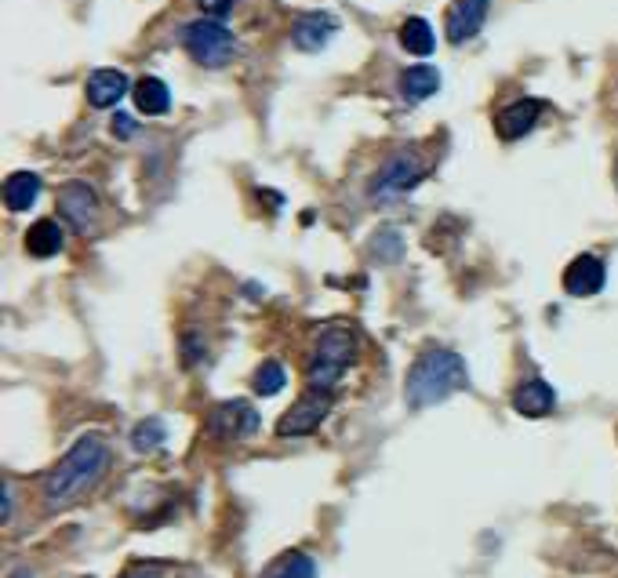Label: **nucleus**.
I'll list each match as a JSON object with an SVG mask.
<instances>
[{
  "mask_svg": "<svg viewBox=\"0 0 618 578\" xmlns=\"http://www.w3.org/2000/svg\"><path fill=\"white\" fill-rule=\"evenodd\" d=\"M106 462H110L106 440L95 437V433L80 437L77 444L62 455L59 466L48 473V480H44V502H48V509H66L77 499H84V495L102 480Z\"/></svg>",
  "mask_w": 618,
  "mask_h": 578,
  "instance_id": "nucleus-1",
  "label": "nucleus"
},
{
  "mask_svg": "<svg viewBox=\"0 0 618 578\" xmlns=\"http://www.w3.org/2000/svg\"><path fill=\"white\" fill-rule=\"evenodd\" d=\"M469 386V371L466 360L451 349H426L408 371V386H404V397L415 411H426L440 400L455 397L459 389Z\"/></svg>",
  "mask_w": 618,
  "mask_h": 578,
  "instance_id": "nucleus-2",
  "label": "nucleus"
},
{
  "mask_svg": "<svg viewBox=\"0 0 618 578\" xmlns=\"http://www.w3.org/2000/svg\"><path fill=\"white\" fill-rule=\"evenodd\" d=\"M357 360V335L346 324H328L317 335L313 357H309V389H331L346 375V368Z\"/></svg>",
  "mask_w": 618,
  "mask_h": 578,
  "instance_id": "nucleus-3",
  "label": "nucleus"
},
{
  "mask_svg": "<svg viewBox=\"0 0 618 578\" xmlns=\"http://www.w3.org/2000/svg\"><path fill=\"white\" fill-rule=\"evenodd\" d=\"M179 40H182V48H186V55H190L197 66H204V70H222V66H230L233 55H237V37H233L219 19L186 22Z\"/></svg>",
  "mask_w": 618,
  "mask_h": 578,
  "instance_id": "nucleus-4",
  "label": "nucleus"
},
{
  "mask_svg": "<svg viewBox=\"0 0 618 578\" xmlns=\"http://www.w3.org/2000/svg\"><path fill=\"white\" fill-rule=\"evenodd\" d=\"M426 171H429V164L419 153H411V150L393 153V157L375 171V179H371V186H368L371 200H389V197L408 193L411 186H419V182L426 179Z\"/></svg>",
  "mask_w": 618,
  "mask_h": 578,
  "instance_id": "nucleus-5",
  "label": "nucleus"
},
{
  "mask_svg": "<svg viewBox=\"0 0 618 578\" xmlns=\"http://www.w3.org/2000/svg\"><path fill=\"white\" fill-rule=\"evenodd\" d=\"M328 411H331L328 389H306V393L295 400V408H288L280 415L277 437L291 440V437H309V433H317L320 422L328 419Z\"/></svg>",
  "mask_w": 618,
  "mask_h": 578,
  "instance_id": "nucleus-6",
  "label": "nucleus"
},
{
  "mask_svg": "<svg viewBox=\"0 0 618 578\" xmlns=\"http://www.w3.org/2000/svg\"><path fill=\"white\" fill-rule=\"evenodd\" d=\"M259 429V411L248 400H222L208 415V433L222 440H244Z\"/></svg>",
  "mask_w": 618,
  "mask_h": 578,
  "instance_id": "nucleus-7",
  "label": "nucleus"
},
{
  "mask_svg": "<svg viewBox=\"0 0 618 578\" xmlns=\"http://www.w3.org/2000/svg\"><path fill=\"white\" fill-rule=\"evenodd\" d=\"M59 211L73 233H88L91 222L99 219V193L88 182H70L59 190Z\"/></svg>",
  "mask_w": 618,
  "mask_h": 578,
  "instance_id": "nucleus-8",
  "label": "nucleus"
},
{
  "mask_svg": "<svg viewBox=\"0 0 618 578\" xmlns=\"http://www.w3.org/2000/svg\"><path fill=\"white\" fill-rule=\"evenodd\" d=\"M335 33H339V19L328 15V11H302L299 19L291 22V44L299 51H306V55L328 48V40Z\"/></svg>",
  "mask_w": 618,
  "mask_h": 578,
  "instance_id": "nucleus-9",
  "label": "nucleus"
},
{
  "mask_svg": "<svg viewBox=\"0 0 618 578\" xmlns=\"http://www.w3.org/2000/svg\"><path fill=\"white\" fill-rule=\"evenodd\" d=\"M488 8H491V0H451L448 26H444L451 44H466V40L477 37L484 19H488Z\"/></svg>",
  "mask_w": 618,
  "mask_h": 578,
  "instance_id": "nucleus-10",
  "label": "nucleus"
},
{
  "mask_svg": "<svg viewBox=\"0 0 618 578\" xmlns=\"http://www.w3.org/2000/svg\"><path fill=\"white\" fill-rule=\"evenodd\" d=\"M542 106L539 99H517V102H509L506 110L495 117V131H499V139L502 142H517V139H524L535 124H539V117H542Z\"/></svg>",
  "mask_w": 618,
  "mask_h": 578,
  "instance_id": "nucleus-11",
  "label": "nucleus"
},
{
  "mask_svg": "<svg viewBox=\"0 0 618 578\" xmlns=\"http://www.w3.org/2000/svg\"><path fill=\"white\" fill-rule=\"evenodd\" d=\"M604 280H608L604 262H600L597 255H579V259L564 270V291H568V295H579V299H589V295H597V291L604 288Z\"/></svg>",
  "mask_w": 618,
  "mask_h": 578,
  "instance_id": "nucleus-12",
  "label": "nucleus"
},
{
  "mask_svg": "<svg viewBox=\"0 0 618 578\" xmlns=\"http://www.w3.org/2000/svg\"><path fill=\"white\" fill-rule=\"evenodd\" d=\"M88 102L95 110H113L124 95L131 91V80L124 70H95L88 77Z\"/></svg>",
  "mask_w": 618,
  "mask_h": 578,
  "instance_id": "nucleus-13",
  "label": "nucleus"
},
{
  "mask_svg": "<svg viewBox=\"0 0 618 578\" xmlns=\"http://www.w3.org/2000/svg\"><path fill=\"white\" fill-rule=\"evenodd\" d=\"M513 408L524 419H546L549 411L557 408V393L546 379H528L520 382L517 393H513Z\"/></svg>",
  "mask_w": 618,
  "mask_h": 578,
  "instance_id": "nucleus-14",
  "label": "nucleus"
},
{
  "mask_svg": "<svg viewBox=\"0 0 618 578\" xmlns=\"http://www.w3.org/2000/svg\"><path fill=\"white\" fill-rule=\"evenodd\" d=\"M440 91V70L437 66H411L400 73V95L404 102H426Z\"/></svg>",
  "mask_w": 618,
  "mask_h": 578,
  "instance_id": "nucleus-15",
  "label": "nucleus"
},
{
  "mask_svg": "<svg viewBox=\"0 0 618 578\" xmlns=\"http://www.w3.org/2000/svg\"><path fill=\"white\" fill-rule=\"evenodd\" d=\"M131 99H135L139 113H146V117H164L171 110V91L160 77H142L131 88Z\"/></svg>",
  "mask_w": 618,
  "mask_h": 578,
  "instance_id": "nucleus-16",
  "label": "nucleus"
},
{
  "mask_svg": "<svg viewBox=\"0 0 618 578\" xmlns=\"http://www.w3.org/2000/svg\"><path fill=\"white\" fill-rule=\"evenodd\" d=\"M62 244H66V237H62V226L55 219L33 222L30 233H26V251H30L33 259H55L62 251Z\"/></svg>",
  "mask_w": 618,
  "mask_h": 578,
  "instance_id": "nucleus-17",
  "label": "nucleus"
},
{
  "mask_svg": "<svg viewBox=\"0 0 618 578\" xmlns=\"http://www.w3.org/2000/svg\"><path fill=\"white\" fill-rule=\"evenodd\" d=\"M40 197V175H33V171H15V175H8V182H4V204H8V211H30L33 204H37Z\"/></svg>",
  "mask_w": 618,
  "mask_h": 578,
  "instance_id": "nucleus-18",
  "label": "nucleus"
},
{
  "mask_svg": "<svg viewBox=\"0 0 618 578\" xmlns=\"http://www.w3.org/2000/svg\"><path fill=\"white\" fill-rule=\"evenodd\" d=\"M262 578H317V560L302 549H291V553H280L270 568L262 571Z\"/></svg>",
  "mask_w": 618,
  "mask_h": 578,
  "instance_id": "nucleus-19",
  "label": "nucleus"
},
{
  "mask_svg": "<svg viewBox=\"0 0 618 578\" xmlns=\"http://www.w3.org/2000/svg\"><path fill=\"white\" fill-rule=\"evenodd\" d=\"M400 48L411 51V55H433V48H437V33H433V26H429L426 19H408L404 26H400Z\"/></svg>",
  "mask_w": 618,
  "mask_h": 578,
  "instance_id": "nucleus-20",
  "label": "nucleus"
},
{
  "mask_svg": "<svg viewBox=\"0 0 618 578\" xmlns=\"http://www.w3.org/2000/svg\"><path fill=\"white\" fill-rule=\"evenodd\" d=\"M251 386H255L259 397H277L280 389L288 386V371H284V364H277V360H266V364H259Z\"/></svg>",
  "mask_w": 618,
  "mask_h": 578,
  "instance_id": "nucleus-21",
  "label": "nucleus"
},
{
  "mask_svg": "<svg viewBox=\"0 0 618 578\" xmlns=\"http://www.w3.org/2000/svg\"><path fill=\"white\" fill-rule=\"evenodd\" d=\"M168 440V429H164V422L160 419H142L139 426H135V433H131V444H135V451H157L160 444Z\"/></svg>",
  "mask_w": 618,
  "mask_h": 578,
  "instance_id": "nucleus-22",
  "label": "nucleus"
},
{
  "mask_svg": "<svg viewBox=\"0 0 618 578\" xmlns=\"http://www.w3.org/2000/svg\"><path fill=\"white\" fill-rule=\"evenodd\" d=\"M371 255L382 262H397L404 255V240H400L397 230H379L375 240H371Z\"/></svg>",
  "mask_w": 618,
  "mask_h": 578,
  "instance_id": "nucleus-23",
  "label": "nucleus"
},
{
  "mask_svg": "<svg viewBox=\"0 0 618 578\" xmlns=\"http://www.w3.org/2000/svg\"><path fill=\"white\" fill-rule=\"evenodd\" d=\"M233 4H237V0H197V8L204 11V19H219V22L230 15Z\"/></svg>",
  "mask_w": 618,
  "mask_h": 578,
  "instance_id": "nucleus-24",
  "label": "nucleus"
},
{
  "mask_svg": "<svg viewBox=\"0 0 618 578\" xmlns=\"http://www.w3.org/2000/svg\"><path fill=\"white\" fill-rule=\"evenodd\" d=\"M110 128L117 139H131V135H135V120H131L128 113H117V117L110 120Z\"/></svg>",
  "mask_w": 618,
  "mask_h": 578,
  "instance_id": "nucleus-25",
  "label": "nucleus"
},
{
  "mask_svg": "<svg viewBox=\"0 0 618 578\" xmlns=\"http://www.w3.org/2000/svg\"><path fill=\"white\" fill-rule=\"evenodd\" d=\"M0 517L11 520V484H0Z\"/></svg>",
  "mask_w": 618,
  "mask_h": 578,
  "instance_id": "nucleus-26",
  "label": "nucleus"
},
{
  "mask_svg": "<svg viewBox=\"0 0 618 578\" xmlns=\"http://www.w3.org/2000/svg\"><path fill=\"white\" fill-rule=\"evenodd\" d=\"M615 179H618V164H615Z\"/></svg>",
  "mask_w": 618,
  "mask_h": 578,
  "instance_id": "nucleus-27",
  "label": "nucleus"
}]
</instances>
